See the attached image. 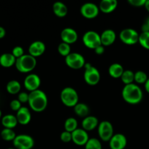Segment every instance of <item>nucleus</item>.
<instances>
[{
	"label": "nucleus",
	"instance_id": "1",
	"mask_svg": "<svg viewBox=\"0 0 149 149\" xmlns=\"http://www.w3.org/2000/svg\"><path fill=\"white\" fill-rule=\"evenodd\" d=\"M29 106L35 112H42L48 106V97L43 91L37 90L29 93Z\"/></svg>",
	"mask_w": 149,
	"mask_h": 149
},
{
	"label": "nucleus",
	"instance_id": "2",
	"mask_svg": "<svg viewBox=\"0 0 149 149\" xmlns=\"http://www.w3.org/2000/svg\"><path fill=\"white\" fill-rule=\"evenodd\" d=\"M121 94L124 100L129 104H137L143 100V93L141 88L134 83L124 86Z\"/></svg>",
	"mask_w": 149,
	"mask_h": 149
},
{
	"label": "nucleus",
	"instance_id": "3",
	"mask_svg": "<svg viewBox=\"0 0 149 149\" xmlns=\"http://www.w3.org/2000/svg\"><path fill=\"white\" fill-rule=\"evenodd\" d=\"M16 69L21 73H29L34 69L37 65V60L34 57L29 55H23L17 58L15 64Z\"/></svg>",
	"mask_w": 149,
	"mask_h": 149
},
{
	"label": "nucleus",
	"instance_id": "4",
	"mask_svg": "<svg viewBox=\"0 0 149 149\" xmlns=\"http://www.w3.org/2000/svg\"><path fill=\"white\" fill-rule=\"evenodd\" d=\"M60 97L63 104L67 107H74L78 103V95L76 90L72 87L63 89Z\"/></svg>",
	"mask_w": 149,
	"mask_h": 149
},
{
	"label": "nucleus",
	"instance_id": "5",
	"mask_svg": "<svg viewBox=\"0 0 149 149\" xmlns=\"http://www.w3.org/2000/svg\"><path fill=\"white\" fill-rule=\"evenodd\" d=\"M84 80L89 85H96L100 80V74L97 68L91 65L90 63L85 64Z\"/></svg>",
	"mask_w": 149,
	"mask_h": 149
},
{
	"label": "nucleus",
	"instance_id": "6",
	"mask_svg": "<svg viewBox=\"0 0 149 149\" xmlns=\"http://www.w3.org/2000/svg\"><path fill=\"white\" fill-rule=\"evenodd\" d=\"M83 42L86 47L89 49H96L101 44L100 35L93 31H89L84 33L83 36Z\"/></svg>",
	"mask_w": 149,
	"mask_h": 149
},
{
	"label": "nucleus",
	"instance_id": "7",
	"mask_svg": "<svg viewBox=\"0 0 149 149\" xmlns=\"http://www.w3.org/2000/svg\"><path fill=\"white\" fill-rule=\"evenodd\" d=\"M13 146L15 149H32L34 146V141L28 135H16L13 141Z\"/></svg>",
	"mask_w": 149,
	"mask_h": 149
},
{
	"label": "nucleus",
	"instance_id": "8",
	"mask_svg": "<svg viewBox=\"0 0 149 149\" xmlns=\"http://www.w3.org/2000/svg\"><path fill=\"white\" fill-rule=\"evenodd\" d=\"M65 63L67 66L72 69H80L86 64L83 55L77 52H72L65 57Z\"/></svg>",
	"mask_w": 149,
	"mask_h": 149
},
{
	"label": "nucleus",
	"instance_id": "9",
	"mask_svg": "<svg viewBox=\"0 0 149 149\" xmlns=\"http://www.w3.org/2000/svg\"><path fill=\"white\" fill-rule=\"evenodd\" d=\"M98 133L102 141L108 142L113 136V127L108 121H103L98 125Z\"/></svg>",
	"mask_w": 149,
	"mask_h": 149
},
{
	"label": "nucleus",
	"instance_id": "10",
	"mask_svg": "<svg viewBox=\"0 0 149 149\" xmlns=\"http://www.w3.org/2000/svg\"><path fill=\"white\" fill-rule=\"evenodd\" d=\"M139 33L134 29H125L121 31L119 34L121 42L126 45H135L139 41Z\"/></svg>",
	"mask_w": 149,
	"mask_h": 149
},
{
	"label": "nucleus",
	"instance_id": "11",
	"mask_svg": "<svg viewBox=\"0 0 149 149\" xmlns=\"http://www.w3.org/2000/svg\"><path fill=\"white\" fill-rule=\"evenodd\" d=\"M99 7L93 3H86L80 8L81 15L87 19L95 18L99 14Z\"/></svg>",
	"mask_w": 149,
	"mask_h": 149
},
{
	"label": "nucleus",
	"instance_id": "12",
	"mask_svg": "<svg viewBox=\"0 0 149 149\" xmlns=\"http://www.w3.org/2000/svg\"><path fill=\"white\" fill-rule=\"evenodd\" d=\"M41 84V80L39 76L35 74H32L28 75L25 78L23 84L25 88L29 92H33L37 90H39V87Z\"/></svg>",
	"mask_w": 149,
	"mask_h": 149
},
{
	"label": "nucleus",
	"instance_id": "13",
	"mask_svg": "<svg viewBox=\"0 0 149 149\" xmlns=\"http://www.w3.org/2000/svg\"><path fill=\"white\" fill-rule=\"evenodd\" d=\"M89 140L87 132L83 129H76L72 132V141L77 146H85Z\"/></svg>",
	"mask_w": 149,
	"mask_h": 149
},
{
	"label": "nucleus",
	"instance_id": "14",
	"mask_svg": "<svg viewBox=\"0 0 149 149\" xmlns=\"http://www.w3.org/2000/svg\"><path fill=\"white\" fill-rule=\"evenodd\" d=\"M127 144V140L123 134H115L109 141L110 149H124Z\"/></svg>",
	"mask_w": 149,
	"mask_h": 149
},
{
	"label": "nucleus",
	"instance_id": "15",
	"mask_svg": "<svg viewBox=\"0 0 149 149\" xmlns=\"http://www.w3.org/2000/svg\"><path fill=\"white\" fill-rule=\"evenodd\" d=\"M61 39L62 42L70 45L77 40V33L74 29L71 28H66L61 31Z\"/></svg>",
	"mask_w": 149,
	"mask_h": 149
},
{
	"label": "nucleus",
	"instance_id": "16",
	"mask_svg": "<svg viewBox=\"0 0 149 149\" xmlns=\"http://www.w3.org/2000/svg\"><path fill=\"white\" fill-rule=\"evenodd\" d=\"M15 116L18 123L22 125H28L32 119V115H31L29 109H27L26 107H23V106L18 111Z\"/></svg>",
	"mask_w": 149,
	"mask_h": 149
},
{
	"label": "nucleus",
	"instance_id": "17",
	"mask_svg": "<svg viewBox=\"0 0 149 149\" xmlns=\"http://www.w3.org/2000/svg\"><path fill=\"white\" fill-rule=\"evenodd\" d=\"M45 49H46L45 45L43 42H41V41H36V42H32L29 46V55L34 57V58L39 57L45 52Z\"/></svg>",
	"mask_w": 149,
	"mask_h": 149
},
{
	"label": "nucleus",
	"instance_id": "18",
	"mask_svg": "<svg viewBox=\"0 0 149 149\" xmlns=\"http://www.w3.org/2000/svg\"><path fill=\"white\" fill-rule=\"evenodd\" d=\"M100 39L102 46H109L114 43L116 39V34L112 29H107L100 35Z\"/></svg>",
	"mask_w": 149,
	"mask_h": 149
},
{
	"label": "nucleus",
	"instance_id": "19",
	"mask_svg": "<svg viewBox=\"0 0 149 149\" xmlns=\"http://www.w3.org/2000/svg\"><path fill=\"white\" fill-rule=\"evenodd\" d=\"M99 125V121L98 119L93 116H88L84 118L82 122V127L84 130L91 131L96 128Z\"/></svg>",
	"mask_w": 149,
	"mask_h": 149
},
{
	"label": "nucleus",
	"instance_id": "20",
	"mask_svg": "<svg viewBox=\"0 0 149 149\" xmlns=\"http://www.w3.org/2000/svg\"><path fill=\"white\" fill-rule=\"evenodd\" d=\"M118 6L116 0H102L99 6V9L103 13H110Z\"/></svg>",
	"mask_w": 149,
	"mask_h": 149
},
{
	"label": "nucleus",
	"instance_id": "21",
	"mask_svg": "<svg viewBox=\"0 0 149 149\" xmlns=\"http://www.w3.org/2000/svg\"><path fill=\"white\" fill-rule=\"evenodd\" d=\"M18 124L16 116L13 114H7L1 118V125L4 128L13 130Z\"/></svg>",
	"mask_w": 149,
	"mask_h": 149
},
{
	"label": "nucleus",
	"instance_id": "22",
	"mask_svg": "<svg viewBox=\"0 0 149 149\" xmlns=\"http://www.w3.org/2000/svg\"><path fill=\"white\" fill-rule=\"evenodd\" d=\"M16 58L12 53H4L0 56V65L4 68H10L15 64Z\"/></svg>",
	"mask_w": 149,
	"mask_h": 149
},
{
	"label": "nucleus",
	"instance_id": "23",
	"mask_svg": "<svg viewBox=\"0 0 149 149\" xmlns=\"http://www.w3.org/2000/svg\"><path fill=\"white\" fill-rule=\"evenodd\" d=\"M53 13L57 17H63L67 15V7L64 3L57 1L55 2L53 5Z\"/></svg>",
	"mask_w": 149,
	"mask_h": 149
},
{
	"label": "nucleus",
	"instance_id": "24",
	"mask_svg": "<svg viewBox=\"0 0 149 149\" xmlns=\"http://www.w3.org/2000/svg\"><path fill=\"white\" fill-rule=\"evenodd\" d=\"M124 71V68H123L122 65H120L119 63L112 64V65L109 67V69H108V72H109L110 76L112 77V78L115 79L121 78Z\"/></svg>",
	"mask_w": 149,
	"mask_h": 149
},
{
	"label": "nucleus",
	"instance_id": "25",
	"mask_svg": "<svg viewBox=\"0 0 149 149\" xmlns=\"http://www.w3.org/2000/svg\"><path fill=\"white\" fill-rule=\"evenodd\" d=\"M74 111L78 116L85 118L89 115V108L85 103H78L74 107Z\"/></svg>",
	"mask_w": 149,
	"mask_h": 149
},
{
	"label": "nucleus",
	"instance_id": "26",
	"mask_svg": "<svg viewBox=\"0 0 149 149\" xmlns=\"http://www.w3.org/2000/svg\"><path fill=\"white\" fill-rule=\"evenodd\" d=\"M20 88H21L20 84L19 83V81H16V80L10 81L7 83V87H6L7 91L11 95H16L19 93V92L20 91Z\"/></svg>",
	"mask_w": 149,
	"mask_h": 149
},
{
	"label": "nucleus",
	"instance_id": "27",
	"mask_svg": "<svg viewBox=\"0 0 149 149\" xmlns=\"http://www.w3.org/2000/svg\"><path fill=\"white\" fill-rule=\"evenodd\" d=\"M1 137L5 141H13L15 138L16 134L13 130L4 128L1 132Z\"/></svg>",
	"mask_w": 149,
	"mask_h": 149
},
{
	"label": "nucleus",
	"instance_id": "28",
	"mask_svg": "<svg viewBox=\"0 0 149 149\" xmlns=\"http://www.w3.org/2000/svg\"><path fill=\"white\" fill-rule=\"evenodd\" d=\"M64 129L65 131L69 132H72L77 129V122L74 118H68L64 122Z\"/></svg>",
	"mask_w": 149,
	"mask_h": 149
},
{
	"label": "nucleus",
	"instance_id": "29",
	"mask_svg": "<svg viewBox=\"0 0 149 149\" xmlns=\"http://www.w3.org/2000/svg\"><path fill=\"white\" fill-rule=\"evenodd\" d=\"M121 79L125 85L132 84L134 81V73L130 70H126L123 73Z\"/></svg>",
	"mask_w": 149,
	"mask_h": 149
},
{
	"label": "nucleus",
	"instance_id": "30",
	"mask_svg": "<svg viewBox=\"0 0 149 149\" xmlns=\"http://www.w3.org/2000/svg\"><path fill=\"white\" fill-rule=\"evenodd\" d=\"M138 42L143 48L149 50V31L142 32L139 35Z\"/></svg>",
	"mask_w": 149,
	"mask_h": 149
},
{
	"label": "nucleus",
	"instance_id": "31",
	"mask_svg": "<svg viewBox=\"0 0 149 149\" xmlns=\"http://www.w3.org/2000/svg\"><path fill=\"white\" fill-rule=\"evenodd\" d=\"M85 149H102V144L96 138H89L85 145Z\"/></svg>",
	"mask_w": 149,
	"mask_h": 149
},
{
	"label": "nucleus",
	"instance_id": "32",
	"mask_svg": "<svg viewBox=\"0 0 149 149\" xmlns=\"http://www.w3.org/2000/svg\"><path fill=\"white\" fill-rule=\"evenodd\" d=\"M148 79V77L144 71H138L134 73V81H136L137 84H145Z\"/></svg>",
	"mask_w": 149,
	"mask_h": 149
},
{
	"label": "nucleus",
	"instance_id": "33",
	"mask_svg": "<svg viewBox=\"0 0 149 149\" xmlns=\"http://www.w3.org/2000/svg\"><path fill=\"white\" fill-rule=\"evenodd\" d=\"M58 51L60 55L67 57V55L71 53L70 52V51H71L70 45L67 43H64V42H61L58 47Z\"/></svg>",
	"mask_w": 149,
	"mask_h": 149
},
{
	"label": "nucleus",
	"instance_id": "34",
	"mask_svg": "<svg viewBox=\"0 0 149 149\" xmlns=\"http://www.w3.org/2000/svg\"><path fill=\"white\" fill-rule=\"evenodd\" d=\"M12 55L17 59V58H20V57L23 56V55H24V51H23V49L21 47L16 46L13 49Z\"/></svg>",
	"mask_w": 149,
	"mask_h": 149
},
{
	"label": "nucleus",
	"instance_id": "35",
	"mask_svg": "<svg viewBox=\"0 0 149 149\" xmlns=\"http://www.w3.org/2000/svg\"><path fill=\"white\" fill-rule=\"evenodd\" d=\"M60 139L64 143H69L72 141V132L64 131L60 135Z\"/></svg>",
	"mask_w": 149,
	"mask_h": 149
},
{
	"label": "nucleus",
	"instance_id": "36",
	"mask_svg": "<svg viewBox=\"0 0 149 149\" xmlns=\"http://www.w3.org/2000/svg\"><path fill=\"white\" fill-rule=\"evenodd\" d=\"M10 106L11 108V109L13 111H15L17 112L20 108L22 107L21 106V103L18 100H13L10 102Z\"/></svg>",
	"mask_w": 149,
	"mask_h": 149
},
{
	"label": "nucleus",
	"instance_id": "37",
	"mask_svg": "<svg viewBox=\"0 0 149 149\" xmlns=\"http://www.w3.org/2000/svg\"><path fill=\"white\" fill-rule=\"evenodd\" d=\"M18 100L21 103H27L28 100H29V94L25 93V92L20 93L18 95Z\"/></svg>",
	"mask_w": 149,
	"mask_h": 149
},
{
	"label": "nucleus",
	"instance_id": "38",
	"mask_svg": "<svg viewBox=\"0 0 149 149\" xmlns=\"http://www.w3.org/2000/svg\"><path fill=\"white\" fill-rule=\"evenodd\" d=\"M146 0H129L128 2L134 7H143L145 5Z\"/></svg>",
	"mask_w": 149,
	"mask_h": 149
},
{
	"label": "nucleus",
	"instance_id": "39",
	"mask_svg": "<svg viewBox=\"0 0 149 149\" xmlns=\"http://www.w3.org/2000/svg\"><path fill=\"white\" fill-rule=\"evenodd\" d=\"M94 51L96 52V54H97V55H102L105 52V47L102 45H100L98 47H96V49H94Z\"/></svg>",
	"mask_w": 149,
	"mask_h": 149
},
{
	"label": "nucleus",
	"instance_id": "40",
	"mask_svg": "<svg viewBox=\"0 0 149 149\" xmlns=\"http://www.w3.org/2000/svg\"><path fill=\"white\" fill-rule=\"evenodd\" d=\"M6 34V31H5V29H4L3 27L0 26V39H2L5 36Z\"/></svg>",
	"mask_w": 149,
	"mask_h": 149
},
{
	"label": "nucleus",
	"instance_id": "41",
	"mask_svg": "<svg viewBox=\"0 0 149 149\" xmlns=\"http://www.w3.org/2000/svg\"><path fill=\"white\" fill-rule=\"evenodd\" d=\"M145 89L146 92H147L148 93H149V78L148 79L146 82L145 83Z\"/></svg>",
	"mask_w": 149,
	"mask_h": 149
},
{
	"label": "nucleus",
	"instance_id": "42",
	"mask_svg": "<svg viewBox=\"0 0 149 149\" xmlns=\"http://www.w3.org/2000/svg\"><path fill=\"white\" fill-rule=\"evenodd\" d=\"M144 7H145V9L147 10V11L149 13V0H146L145 3Z\"/></svg>",
	"mask_w": 149,
	"mask_h": 149
},
{
	"label": "nucleus",
	"instance_id": "43",
	"mask_svg": "<svg viewBox=\"0 0 149 149\" xmlns=\"http://www.w3.org/2000/svg\"><path fill=\"white\" fill-rule=\"evenodd\" d=\"M145 23H146V24H147L148 27V29H149V17H148V18L147 19V20H146Z\"/></svg>",
	"mask_w": 149,
	"mask_h": 149
},
{
	"label": "nucleus",
	"instance_id": "44",
	"mask_svg": "<svg viewBox=\"0 0 149 149\" xmlns=\"http://www.w3.org/2000/svg\"><path fill=\"white\" fill-rule=\"evenodd\" d=\"M1 115H2V113H1V111L0 110V119L1 118Z\"/></svg>",
	"mask_w": 149,
	"mask_h": 149
},
{
	"label": "nucleus",
	"instance_id": "45",
	"mask_svg": "<svg viewBox=\"0 0 149 149\" xmlns=\"http://www.w3.org/2000/svg\"><path fill=\"white\" fill-rule=\"evenodd\" d=\"M8 149H15V148H8Z\"/></svg>",
	"mask_w": 149,
	"mask_h": 149
}]
</instances>
